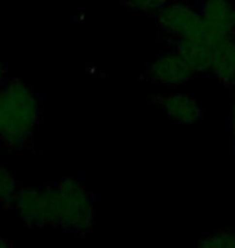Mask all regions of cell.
<instances>
[{
  "label": "cell",
  "mask_w": 235,
  "mask_h": 248,
  "mask_svg": "<svg viewBox=\"0 0 235 248\" xmlns=\"http://www.w3.org/2000/svg\"><path fill=\"white\" fill-rule=\"evenodd\" d=\"M41 123L37 93L21 79H7L0 86V142L10 150L31 145Z\"/></svg>",
  "instance_id": "cell-1"
},
{
  "label": "cell",
  "mask_w": 235,
  "mask_h": 248,
  "mask_svg": "<svg viewBox=\"0 0 235 248\" xmlns=\"http://www.w3.org/2000/svg\"><path fill=\"white\" fill-rule=\"evenodd\" d=\"M47 198L48 226L60 227L74 235L92 231L95 205L92 193L79 177H62L44 186Z\"/></svg>",
  "instance_id": "cell-2"
},
{
  "label": "cell",
  "mask_w": 235,
  "mask_h": 248,
  "mask_svg": "<svg viewBox=\"0 0 235 248\" xmlns=\"http://www.w3.org/2000/svg\"><path fill=\"white\" fill-rule=\"evenodd\" d=\"M155 16L158 31L172 44L179 39L206 37L200 12L187 2L171 0Z\"/></svg>",
  "instance_id": "cell-3"
},
{
  "label": "cell",
  "mask_w": 235,
  "mask_h": 248,
  "mask_svg": "<svg viewBox=\"0 0 235 248\" xmlns=\"http://www.w3.org/2000/svg\"><path fill=\"white\" fill-rule=\"evenodd\" d=\"M198 12L204 36L213 46L232 37L235 26V3L232 0H203Z\"/></svg>",
  "instance_id": "cell-4"
},
{
  "label": "cell",
  "mask_w": 235,
  "mask_h": 248,
  "mask_svg": "<svg viewBox=\"0 0 235 248\" xmlns=\"http://www.w3.org/2000/svg\"><path fill=\"white\" fill-rule=\"evenodd\" d=\"M195 71L192 66L184 60V57L177 50L161 53L147 66L143 73V79L148 82L163 84V86L176 87L188 82L193 78Z\"/></svg>",
  "instance_id": "cell-5"
},
{
  "label": "cell",
  "mask_w": 235,
  "mask_h": 248,
  "mask_svg": "<svg viewBox=\"0 0 235 248\" xmlns=\"http://www.w3.org/2000/svg\"><path fill=\"white\" fill-rule=\"evenodd\" d=\"M158 111L177 124H195L203 118V110L197 100L186 93H161L152 98Z\"/></svg>",
  "instance_id": "cell-6"
},
{
  "label": "cell",
  "mask_w": 235,
  "mask_h": 248,
  "mask_svg": "<svg viewBox=\"0 0 235 248\" xmlns=\"http://www.w3.org/2000/svg\"><path fill=\"white\" fill-rule=\"evenodd\" d=\"M13 210H16L18 216L21 217L26 226L42 227L48 226L47 217V198L42 188L21 186L15 200Z\"/></svg>",
  "instance_id": "cell-7"
},
{
  "label": "cell",
  "mask_w": 235,
  "mask_h": 248,
  "mask_svg": "<svg viewBox=\"0 0 235 248\" xmlns=\"http://www.w3.org/2000/svg\"><path fill=\"white\" fill-rule=\"evenodd\" d=\"M213 44L206 37L179 39L174 42V50L184 57L192 69L197 73H211L213 60Z\"/></svg>",
  "instance_id": "cell-8"
},
{
  "label": "cell",
  "mask_w": 235,
  "mask_h": 248,
  "mask_svg": "<svg viewBox=\"0 0 235 248\" xmlns=\"http://www.w3.org/2000/svg\"><path fill=\"white\" fill-rule=\"evenodd\" d=\"M211 73L222 86L235 87V39L227 37L214 44Z\"/></svg>",
  "instance_id": "cell-9"
},
{
  "label": "cell",
  "mask_w": 235,
  "mask_h": 248,
  "mask_svg": "<svg viewBox=\"0 0 235 248\" xmlns=\"http://www.w3.org/2000/svg\"><path fill=\"white\" fill-rule=\"evenodd\" d=\"M19 187L21 186L13 172L8 168L0 166V206L3 210H13Z\"/></svg>",
  "instance_id": "cell-10"
},
{
  "label": "cell",
  "mask_w": 235,
  "mask_h": 248,
  "mask_svg": "<svg viewBox=\"0 0 235 248\" xmlns=\"http://www.w3.org/2000/svg\"><path fill=\"white\" fill-rule=\"evenodd\" d=\"M198 247L204 248H235V231L221 229L206 235L198 242Z\"/></svg>",
  "instance_id": "cell-11"
},
{
  "label": "cell",
  "mask_w": 235,
  "mask_h": 248,
  "mask_svg": "<svg viewBox=\"0 0 235 248\" xmlns=\"http://www.w3.org/2000/svg\"><path fill=\"white\" fill-rule=\"evenodd\" d=\"M169 2L171 0H121V5L126 7L127 10H132V12L157 15Z\"/></svg>",
  "instance_id": "cell-12"
},
{
  "label": "cell",
  "mask_w": 235,
  "mask_h": 248,
  "mask_svg": "<svg viewBox=\"0 0 235 248\" xmlns=\"http://www.w3.org/2000/svg\"><path fill=\"white\" fill-rule=\"evenodd\" d=\"M231 134H232L234 155H235V93H234V98H232V107H231Z\"/></svg>",
  "instance_id": "cell-13"
},
{
  "label": "cell",
  "mask_w": 235,
  "mask_h": 248,
  "mask_svg": "<svg viewBox=\"0 0 235 248\" xmlns=\"http://www.w3.org/2000/svg\"><path fill=\"white\" fill-rule=\"evenodd\" d=\"M12 244H13V242H12V240H8V239H7V237H5V235H2V234H0V248L10 247V245H12Z\"/></svg>",
  "instance_id": "cell-14"
},
{
  "label": "cell",
  "mask_w": 235,
  "mask_h": 248,
  "mask_svg": "<svg viewBox=\"0 0 235 248\" xmlns=\"http://www.w3.org/2000/svg\"><path fill=\"white\" fill-rule=\"evenodd\" d=\"M7 81V71H5V68H3V64L0 63V86Z\"/></svg>",
  "instance_id": "cell-15"
},
{
  "label": "cell",
  "mask_w": 235,
  "mask_h": 248,
  "mask_svg": "<svg viewBox=\"0 0 235 248\" xmlns=\"http://www.w3.org/2000/svg\"><path fill=\"white\" fill-rule=\"evenodd\" d=\"M232 37L235 39V26H234V34H232Z\"/></svg>",
  "instance_id": "cell-16"
}]
</instances>
